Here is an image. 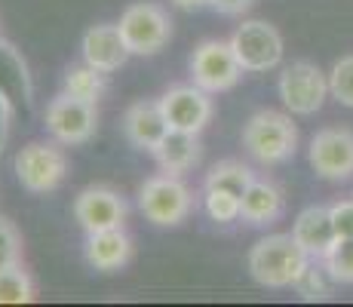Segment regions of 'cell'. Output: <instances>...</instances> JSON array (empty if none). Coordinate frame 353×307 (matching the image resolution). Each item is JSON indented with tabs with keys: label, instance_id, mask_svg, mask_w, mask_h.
I'll return each mask as SVG.
<instances>
[{
	"label": "cell",
	"instance_id": "cell-6",
	"mask_svg": "<svg viewBox=\"0 0 353 307\" xmlns=\"http://www.w3.org/2000/svg\"><path fill=\"white\" fill-rule=\"evenodd\" d=\"M16 179L31 194H50L68 175V157L59 148V141H28L16 154Z\"/></svg>",
	"mask_w": 353,
	"mask_h": 307
},
{
	"label": "cell",
	"instance_id": "cell-18",
	"mask_svg": "<svg viewBox=\"0 0 353 307\" xmlns=\"http://www.w3.org/2000/svg\"><path fill=\"white\" fill-rule=\"evenodd\" d=\"M283 215V194L276 184L255 179L246 188V194L240 197V218L246 224H255V228H264V224L280 221Z\"/></svg>",
	"mask_w": 353,
	"mask_h": 307
},
{
	"label": "cell",
	"instance_id": "cell-17",
	"mask_svg": "<svg viewBox=\"0 0 353 307\" xmlns=\"http://www.w3.org/2000/svg\"><path fill=\"white\" fill-rule=\"evenodd\" d=\"M151 157L157 160L160 172L185 175L188 169H194L196 163H200V141H196V135H191V132H175V129H169L166 139L151 151Z\"/></svg>",
	"mask_w": 353,
	"mask_h": 307
},
{
	"label": "cell",
	"instance_id": "cell-8",
	"mask_svg": "<svg viewBox=\"0 0 353 307\" xmlns=\"http://www.w3.org/2000/svg\"><path fill=\"white\" fill-rule=\"evenodd\" d=\"M280 99L286 105L289 114L295 117H310L323 108L325 95L329 92V77L314 65V61H292V65L283 68L280 74Z\"/></svg>",
	"mask_w": 353,
	"mask_h": 307
},
{
	"label": "cell",
	"instance_id": "cell-3",
	"mask_svg": "<svg viewBox=\"0 0 353 307\" xmlns=\"http://www.w3.org/2000/svg\"><path fill=\"white\" fill-rule=\"evenodd\" d=\"M139 206L145 218L157 228H175L194 209V194L181 175H151L139 188Z\"/></svg>",
	"mask_w": 353,
	"mask_h": 307
},
{
	"label": "cell",
	"instance_id": "cell-4",
	"mask_svg": "<svg viewBox=\"0 0 353 307\" xmlns=\"http://www.w3.org/2000/svg\"><path fill=\"white\" fill-rule=\"evenodd\" d=\"M123 34L126 46L132 56H154L172 37V19L160 3L141 0V3H129L117 22Z\"/></svg>",
	"mask_w": 353,
	"mask_h": 307
},
{
	"label": "cell",
	"instance_id": "cell-10",
	"mask_svg": "<svg viewBox=\"0 0 353 307\" xmlns=\"http://www.w3.org/2000/svg\"><path fill=\"white\" fill-rule=\"evenodd\" d=\"M160 108L166 114L169 129L200 135L209 126V120H212V92L200 90L196 83L169 86L160 95Z\"/></svg>",
	"mask_w": 353,
	"mask_h": 307
},
{
	"label": "cell",
	"instance_id": "cell-2",
	"mask_svg": "<svg viewBox=\"0 0 353 307\" xmlns=\"http://www.w3.org/2000/svg\"><path fill=\"white\" fill-rule=\"evenodd\" d=\"M243 148L264 166H280L298 151V129L286 111H255L243 126Z\"/></svg>",
	"mask_w": 353,
	"mask_h": 307
},
{
	"label": "cell",
	"instance_id": "cell-15",
	"mask_svg": "<svg viewBox=\"0 0 353 307\" xmlns=\"http://www.w3.org/2000/svg\"><path fill=\"white\" fill-rule=\"evenodd\" d=\"M292 237L310 258H323L338 240L329 206H307L304 212H298L295 224H292Z\"/></svg>",
	"mask_w": 353,
	"mask_h": 307
},
{
	"label": "cell",
	"instance_id": "cell-12",
	"mask_svg": "<svg viewBox=\"0 0 353 307\" xmlns=\"http://www.w3.org/2000/svg\"><path fill=\"white\" fill-rule=\"evenodd\" d=\"M126 212H129L126 200L114 188H105V184L83 188L77 194V200H74V218H77V224L86 234L123 228Z\"/></svg>",
	"mask_w": 353,
	"mask_h": 307
},
{
	"label": "cell",
	"instance_id": "cell-1",
	"mask_svg": "<svg viewBox=\"0 0 353 307\" xmlns=\"http://www.w3.org/2000/svg\"><path fill=\"white\" fill-rule=\"evenodd\" d=\"M246 264L249 277L264 289H292L298 277L310 268V255L292 234H270L249 249Z\"/></svg>",
	"mask_w": 353,
	"mask_h": 307
},
{
	"label": "cell",
	"instance_id": "cell-19",
	"mask_svg": "<svg viewBox=\"0 0 353 307\" xmlns=\"http://www.w3.org/2000/svg\"><path fill=\"white\" fill-rule=\"evenodd\" d=\"M252 181H255L252 169L236 163V160H221L206 172V188H221V190H230V194H236V197L246 194V188Z\"/></svg>",
	"mask_w": 353,
	"mask_h": 307
},
{
	"label": "cell",
	"instance_id": "cell-20",
	"mask_svg": "<svg viewBox=\"0 0 353 307\" xmlns=\"http://www.w3.org/2000/svg\"><path fill=\"white\" fill-rule=\"evenodd\" d=\"M105 71H99V68H92V65H77V68H71V71L65 74V92H71V95H77V99H83V101H96L101 99V92H105Z\"/></svg>",
	"mask_w": 353,
	"mask_h": 307
},
{
	"label": "cell",
	"instance_id": "cell-26",
	"mask_svg": "<svg viewBox=\"0 0 353 307\" xmlns=\"http://www.w3.org/2000/svg\"><path fill=\"white\" fill-rule=\"evenodd\" d=\"M22 264V237L10 218L0 215V270Z\"/></svg>",
	"mask_w": 353,
	"mask_h": 307
},
{
	"label": "cell",
	"instance_id": "cell-21",
	"mask_svg": "<svg viewBox=\"0 0 353 307\" xmlns=\"http://www.w3.org/2000/svg\"><path fill=\"white\" fill-rule=\"evenodd\" d=\"M34 301V279L22 264L0 270V304H31Z\"/></svg>",
	"mask_w": 353,
	"mask_h": 307
},
{
	"label": "cell",
	"instance_id": "cell-28",
	"mask_svg": "<svg viewBox=\"0 0 353 307\" xmlns=\"http://www.w3.org/2000/svg\"><path fill=\"white\" fill-rule=\"evenodd\" d=\"M255 0H209L212 10H219L221 16H243V12L252 10Z\"/></svg>",
	"mask_w": 353,
	"mask_h": 307
},
{
	"label": "cell",
	"instance_id": "cell-9",
	"mask_svg": "<svg viewBox=\"0 0 353 307\" xmlns=\"http://www.w3.org/2000/svg\"><path fill=\"white\" fill-rule=\"evenodd\" d=\"M46 129L59 145H83L96 135L99 111L92 101H83L62 90L46 108Z\"/></svg>",
	"mask_w": 353,
	"mask_h": 307
},
{
	"label": "cell",
	"instance_id": "cell-23",
	"mask_svg": "<svg viewBox=\"0 0 353 307\" xmlns=\"http://www.w3.org/2000/svg\"><path fill=\"white\" fill-rule=\"evenodd\" d=\"M203 209L212 221L219 224H230L240 218V197L230 194V190H221V188H206L203 194Z\"/></svg>",
	"mask_w": 353,
	"mask_h": 307
},
{
	"label": "cell",
	"instance_id": "cell-13",
	"mask_svg": "<svg viewBox=\"0 0 353 307\" xmlns=\"http://www.w3.org/2000/svg\"><path fill=\"white\" fill-rule=\"evenodd\" d=\"M123 132H126L129 145H135L139 151L151 154L169 132V123H166V114H163V108H160V99L129 105L126 114H123Z\"/></svg>",
	"mask_w": 353,
	"mask_h": 307
},
{
	"label": "cell",
	"instance_id": "cell-7",
	"mask_svg": "<svg viewBox=\"0 0 353 307\" xmlns=\"http://www.w3.org/2000/svg\"><path fill=\"white\" fill-rule=\"evenodd\" d=\"M243 74L246 71H243V65L230 50V40H203V43H196L191 56V80L200 90L212 95L228 92L240 83Z\"/></svg>",
	"mask_w": 353,
	"mask_h": 307
},
{
	"label": "cell",
	"instance_id": "cell-16",
	"mask_svg": "<svg viewBox=\"0 0 353 307\" xmlns=\"http://www.w3.org/2000/svg\"><path fill=\"white\" fill-rule=\"evenodd\" d=\"M129 258H132V240H129L123 228L86 234V261H90V268L111 274V270L126 268Z\"/></svg>",
	"mask_w": 353,
	"mask_h": 307
},
{
	"label": "cell",
	"instance_id": "cell-11",
	"mask_svg": "<svg viewBox=\"0 0 353 307\" xmlns=\"http://www.w3.org/2000/svg\"><path fill=\"white\" fill-rule=\"evenodd\" d=\"M307 160L325 181L353 179V129H320L310 139Z\"/></svg>",
	"mask_w": 353,
	"mask_h": 307
},
{
	"label": "cell",
	"instance_id": "cell-25",
	"mask_svg": "<svg viewBox=\"0 0 353 307\" xmlns=\"http://www.w3.org/2000/svg\"><path fill=\"white\" fill-rule=\"evenodd\" d=\"M325 277H329V274H325V268L320 270V268H314V264H310V268L298 277V283L292 286V289H295L304 301H325V298L332 295V286L325 283Z\"/></svg>",
	"mask_w": 353,
	"mask_h": 307
},
{
	"label": "cell",
	"instance_id": "cell-24",
	"mask_svg": "<svg viewBox=\"0 0 353 307\" xmlns=\"http://www.w3.org/2000/svg\"><path fill=\"white\" fill-rule=\"evenodd\" d=\"M329 92L344 108H353V56H341L329 71Z\"/></svg>",
	"mask_w": 353,
	"mask_h": 307
},
{
	"label": "cell",
	"instance_id": "cell-22",
	"mask_svg": "<svg viewBox=\"0 0 353 307\" xmlns=\"http://www.w3.org/2000/svg\"><path fill=\"white\" fill-rule=\"evenodd\" d=\"M320 261L332 283L353 286V240H335V246L325 252Z\"/></svg>",
	"mask_w": 353,
	"mask_h": 307
},
{
	"label": "cell",
	"instance_id": "cell-5",
	"mask_svg": "<svg viewBox=\"0 0 353 307\" xmlns=\"http://www.w3.org/2000/svg\"><path fill=\"white\" fill-rule=\"evenodd\" d=\"M230 50L246 74L274 71L283 61V34L264 19H249L230 37Z\"/></svg>",
	"mask_w": 353,
	"mask_h": 307
},
{
	"label": "cell",
	"instance_id": "cell-27",
	"mask_svg": "<svg viewBox=\"0 0 353 307\" xmlns=\"http://www.w3.org/2000/svg\"><path fill=\"white\" fill-rule=\"evenodd\" d=\"M338 240H353V200H338L329 206Z\"/></svg>",
	"mask_w": 353,
	"mask_h": 307
},
{
	"label": "cell",
	"instance_id": "cell-14",
	"mask_svg": "<svg viewBox=\"0 0 353 307\" xmlns=\"http://www.w3.org/2000/svg\"><path fill=\"white\" fill-rule=\"evenodd\" d=\"M80 52H83V61H86V65L99 68V71H105V74H111V71H117V68H123L126 59L132 56L117 25H92V28L83 34Z\"/></svg>",
	"mask_w": 353,
	"mask_h": 307
},
{
	"label": "cell",
	"instance_id": "cell-29",
	"mask_svg": "<svg viewBox=\"0 0 353 307\" xmlns=\"http://www.w3.org/2000/svg\"><path fill=\"white\" fill-rule=\"evenodd\" d=\"M179 10H200V6H206L209 0H172Z\"/></svg>",
	"mask_w": 353,
	"mask_h": 307
}]
</instances>
